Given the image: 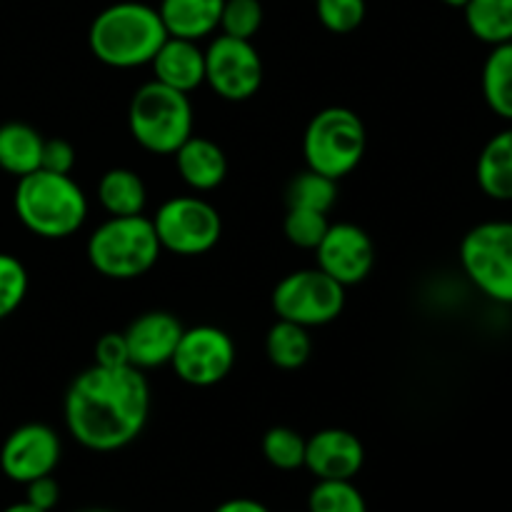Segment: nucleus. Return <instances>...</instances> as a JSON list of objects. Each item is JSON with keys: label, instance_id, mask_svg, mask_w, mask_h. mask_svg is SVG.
I'll return each mask as SVG.
<instances>
[{"label": "nucleus", "instance_id": "27", "mask_svg": "<svg viewBox=\"0 0 512 512\" xmlns=\"http://www.w3.org/2000/svg\"><path fill=\"white\" fill-rule=\"evenodd\" d=\"M263 458L285 473L305 468V438L298 430L275 425L263 435Z\"/></svg>", "mask_w": 512, "mask_h": 512}, {"label": "nucleus", "instance_id": "26", "mask_svg": "<svg viewBox=\"0 0 512 512\" xmlns=\"http://www.w3.org/2000/svg\"><path fill=\"white\" fill-rule=\"evenodd\" d=\"M308 512H368L353 480H318L308 495Z\"/></svg>", "mask_w": 512, "mask_h": 512}, {"label": "nucleus", "instance_id": "11", "mask_svg": "<svg viewBox=\"0 0 512 512\" xmlns=\"http://www.w3.org/2000/svg\"><path fill=\"white\" fill-rule=\"evenodd\" d=\"M170 365L183 383L193 388H210L223 383L233 370L235 343L225 330L215 325L185 328Z\"/></svg>", "mask_w": 512, "mask_h": 512}, {"label": "nucleus", "instance_id": "32", "mask_svg": "<svg viewBox=\"0 0 512 512\" xmlns=\"http://www.w3.org/2000/svg\"><path fill=\"white\" fill-rule=\"evenodd\" d=\"M95 365H100V368H125V365H130L125 333H105L95 343Z\"/></svg>", "mask_w": 512, "mask_h": 512}, {"label": "nucleus", "instance_id": "18", "mask_svg": "<svg viewBox=\"0 0 512 512\" xmlns=\"http://www.w3.org/2000/svg\"><path fill=\"white\" fill-rule=\"evenodd\" d=\"M225 0H160L158 13L170 38L203 40L220 28Z\"/></svg>", "mask_w": 512, "mask_h": 512}, {"label": "nucleus", "instance_id": "13", "mask_svg": "<svg viewBox=\"0 0 512 512\" xmlns=\"http://www.w3.org/2000/svg\"><path fill=\"white\" fill-rule=\"evenodd\" d=\"M318 265L325 275L343 288L358 285L373 273L375 245L373 238L355 223H330L328 233L315 248Z\"/></svg>", "mask_w": 512, "mask_h": 512}, {"label": "nucleus", "instance_id": "37", "mask_svg": "<svg viewBox=\"0 0 512 512\" xmlns=\"http://www.w3.org/2000/svg\"><path fill=\"white\" fill-rule=\"evenodd\" d=\"M440 3H445V5H448V8H460V10H463V5L468 3V0H440Z\"/></svg>", "mask_w": 512, "mask_h": 512}, {"label": "nucleus", "instance_id": "5", "mask_svg": "<svg viewBox=\"0 0 512 512\" xmlns=\"http://www.w3.org/2000/svg\"><path fill=\"white\" fill-rule=\"evenodd\" d=\"M128 128L135 143L153 155H173L193 135L190 95L150 80L133 93Z\"/></svg>", "mask_w": 512, "mask_h": 512}, {"label": "nucleus", "instance_id": "6", "mask_svg": "<svg viewBox=\"0 0 512 512\" xmlns=\"http://www.w3.org/2000/svg\"><path fill=\"white\" fill-rule=\"evenodd\" d=\"M368 130L355 110L330 105L310 118L303 133V155L310 170L340 180L365 158Z\"/></svg>", "mask_w": 512, "mask_h": 512}, {"label": "nucleus", "instance_id": "10", "mask_svg": "<svg viewBox=\"0 0 512 512\" xmlns=\"http://www.w3.org/2000/svg\"><path fill=\"white\" fill-rule=\"evenodd\" d=\"M205 83L228 103H245L263 85V60L253 40L220 33L205 48Z\"/></svg>", "mask_w": 512, "mask_h": 512}, {"label": "nucleus", "instance_id": "35", "mask_svg": "<svg viewBox=\"0 0 512 512\" xmlns=\"http://www.w3.org/2000/svg\"><path fill=\"white\" fill-rule=\"evenodd\" d=\"M213 512H270L268 505H263L260 500L253 498H230L225 503H220Z\"/></svg>", "mask_w": 512, "mask_h": 512}, {"label": "nucleus", "instance_id": "23", "mask_svg": "<svg viewBox=\"0 0 512 512\" xmlns=\"http://www.w3.org/2000/svg\"><path fill=\"white\" fill-rule=\"evenodd\" d=\"M463 15L470 35L480 43L493 48L512 40V0H468Z\"/></svg>", "mask_w": 512, "mask_h": 512}, {"label": "nucleus", "instance_id": "36", "mask_svg": "<svg viewBox=\"0 0 512 512\" xmlns=\"http://www.w3.org/2000/svg\"><path fill=\"white\" fill-rule=\"evenodd\" d=\"M3 512H45V510H38V508H33V505L30 503H13V505H8V508H5Z\"/></svg>", "mask_w": 512, "mask_h": 512}, {"label": "nucleus", "instance_id": "19", "mask_svg": "<svg viewBox=\"0 0 512 512\" xmlns=\"http://www.w3.org/2000/svg\"><path fill=\"white\" fill-rule=\"evenodd\" d=\"M478 188L495 203H512V123L483 145L475 163Z\"/></svg>", "mask_w": 512, "mask_h": 512}, {"label": "nucleus", "instance_id": "30", "mask_svg": "<svg viewBox=\"0 0 512 512\" xmlns=\"http://www.w3.org/2000/svg\"><path fill=\"white\" fill-rule=\"evenodd\" d=\"M368 5L365 0H315L320 25L335 35H348L363 25Z\"/></svg>", "mask_w": 512, "mask_h": 512}, {"label": "nucleus", "instance_id": "15", "mask_svg": "<svg viewBox=\"0 0 512 512\" xmlns=\"http://www.w3.org/2000/svg\"><path fill=\"white\" fill-rule=\"evenodd\" d=\"M363 465L365 448L350 430L325 428L305 440V468L318 480H353Z\"/></svg>", "mask_w": 512, "mask_h": 512}, {"label": "nucleus", "instance_id": "4", "mask_svg": "<svg viewBox=\"0 0 512 512\" xmlns=\"http://www.w3.org/2000/svg\"><path fill=\"white\" fill-rule=\"evenodd\" d=\"M85 253L90 265L105 278L135 280L155 268L163 248L153 220L145 215H128L100 223L88 238Z\"/></svg>", "mask_w": 512, "mask_h": 512}, {"label": "nucleus", "instance_id": "22", "mask_svg": "<svg viewBox=\"0 0 512 512\" xmlns=\"http://www.w3.org/2000/svg\"><path fill=\"white\" fill-rule=\"evenodd\" d=\"M480 88L488 108L505 123H512V40L493 45L483 63Z\"/></svg>", "mask_w": 512, "mask_h": 512}, {"label": "nucleus", "instance_id": "38", "mask_svg": "<svg viewBox=\"0 0 512 512\" xmlns=\"http://www.w3.org/2000/svg\"><path fill=\"white\" fill-rule=\"evenodd\" d=\"M78 512H115V510H105V508H88V510H78Z\"/></svg>", "mask_w": 512, "mask_h": 512}, {"label": "nucleus", "instance_id": "17", "mask_svg": "<svg viewBox=\"0 0 512 512\" xmlns=\"http://www.w3.org/2000/svg\"><path fill=\"white\" fill-rule=\"evenodd\" d=\"M173 155L180 178L195 193L215 190L228 178V158H225L223 148L213 140L193 133Z\"/></svg>", "mask_w": 512, "mask_h": 512}, {"label": "nucleus", "instance_id": "16", "mask_svg": "<svg viewBox=\"0 0 512 512\" xmlns=\"http://www.w3.org/2000/svg\"><path fill=\"white\" fill-rule=\"evenodd\" d=\"M158 83L190 95L205 83V50L195 40L170 38L150 60Z\"/></svg>", "mask_w": 512, "mask_h": 512}, {"label": "nucleus", "instance_id": "24", "mask_svg": "<svg viewBox=\"0 0 512 512\" xmlns=\"http://www.w3.org/2000/svg\"><path fill=\"white\" fill-rule=\"evenodd\" d=\"M265 355L280 370H298L313 355V338L308 328L280 320L265 335Z\"/></svg>", "mask_w": 512, "mask_h": 512}, {"label": "nucleus", "instance_id": "20", "mask_svg": "<svg viewBox=\"0 0 512 512\" xmlns=\"http://www.w3.org/2000/svg\"><path fill=\"white\" fill-rule=\"evenodd\" d=\"M98 203L110 218L143 215L148 203V190L143 178L130 168H110L98 180Z\"/></svg>", "mask_w": 512, "mask_h": 512}, {"label": "nucleus", "instance_id": "14", "mask_svg": "<svg viewBox=\"0 0 512 512\" xmlns=\"http://www.w3.org/2000/svg\"><path fill=\"white\" fill-rule=\"evenodd\" d=\"M183 330V323L173 313H165V310H150V313L135 318L125 330L130 365L138 370L170 365Z\"/></svg>", "mask_w": 512, "mask_h": 512}, {"label": "nucleus", "instance_id": "7", "mask_svg": "<svg viewBox=\"0 0 512 512\" xmlns=\"http://www.w3.org/2000/svg\"><path fill=\"white\" fill-rule=\"evenodd\" d=\"M460 268L488 300L512 305V220H485L460 243Z\"/></svg>", "mask_w": 512, "mask_h": 512}, {"label": "nucleus", "instance_id": "3", "mask_svg": "<svg viewBox=\"0 0 512 512\" xmlns=\"http://www.w3.org/2000/svg\"><path fill=\"white\" fill-rule=\"evenodd\" d=\"M13 205L20 223L45 240L70 238L88 218V198L73 175L43 168L18 178Z\"/></svg>", "mask_w": 512, "mask_h": 512}, {"label": "nucleus", "instance_id": "21", "mask_svg": "<svg viewBox=\"0 0 512 512\" xmlns=\"http://www.w3.org/2000/svg\"><path fill=\"white\" fill-rule=\"evenodd\" d=\"M43 143V135L28 123L0 125V168L15 178L35 173L43 160Z\"/></svg>", "mask_w": 512, "mask_h": 512}, {"label": "nucleus", "instance_id": "29", "mask_svg": "<svg viewBox=\"0 0 512 512\" xmlns=\"http://www.w3.org/2000/svg\"><path fill=\"white\" fill-rule=\"evenodd\" d=\"M263 25V5L260 0H225L220 13V33L230 38L253 40Z\"/></svg>", "mask_w": 512, "mask_h": 512}, {"label": "nucleus", "instance_id": "1", "mask_svg": "<svg viewBox=\"0 0 512 512\" xmlns=\"http://www.w3.org/2000/svg\"><path fill=\"white\" fill-rule=\"evenodd\" d=\"M150 415V385L143 370L93 368L70 383L63 400L68 433L93 453L123 450L143 433Z\"/></svg>", "mask_w": 512, "mask_h": 512}, {"label": "nucleus", "instance_id": "25", "mask_svg": "<svg viewBox=\"0 0 512 512\" xmlns=\"http://www.w3.org/2000/svg\"><path fill=\"white\" fill-rule=\"evenodd\" d=\"M285 203L288 208L315 210V213L328 215L338 203V180L305 168L303 173L290 180L288 190H285Z\"/></svg>", "mask_w": 512, "mask_h": 512}, {"label": "nucleus", "instance_id": "2", "mask_svg": "<svg viewBox=\"0 0 512 512\" xmlns=\"http://www.w3.org/2000/svg\"><path fill=\"white\" fill-rule=\"evenodd\" d=\"M168 40L158 8L138 0H123L100 10L88 30V48L108 68L130 70L150 65Z\"/></svg>", "mask_w": 512, "mask_h": 512}, {"label": "nucleus", "instance_id": "34", "mask_svg": "<svg viewBox=\"0 0 512 512\" xmlns=\"http://www.w3.org/2000/svg\"><path fill=\"white\" fill-rule=\"evenodd\" d=\"M25 503H30L33 508L53 512L55 505L60 503V485L53 475H43V478H35L25 485Z\"/></svg>", "mask_w": 512, "mask_h": 512}, {"label": "nucleus", "instance_id": "8", "mask_svg": "<svg viewBox=\"0 0 512 512\" xmlns=\"http://www.w3.org/2000/svg\"><path fill=\"white\" fill-rule=\"evenodd\" d=\"M153 220L160 248L183 258L203 255L218 245L223 235V220L215 205L198 195H175L165 200Z\"/></svg>", "mask_w": 512, "mask_h": 512}, {"label": "nucleus", "instance_id": "28", "mask_svg": "<svg viewBox=\"0 0 512 512\" xmlns=\"http://www.w3.org/2000/svg\"><path fill=\"white\" fill-rule=\"evenodd\" d=\"M330 228V220L325 213H315V210H300L288 208V215L283 220V233L290 245L300 250H315L320 240L325 238Z\"/></svg>", "mask_w": 512, "mask_h": 512}, {"label": "nucleus", "instance_id": "12", "mask_svg": "<svg viewBox=\"0 0 512 512\" xmlns=\"http://www.w3.org/2000/svg\"><path fill=\"white\" fill-rule=\"evenodd\" d=\"M58 433L43 423H25L5 438L0 448V470L8 480L28 485L30 480L53 475L60 463Z\"/></svg>", "mask_w": 512, "mask_h": 512}, {"label": "nucleus", "instance_id": "9", "mask_svg": "<svg viewBox=\"0 0 512 512\" xmlns=\"http://www.w3.org/2000/svg\"><path fill=\"white\" fill-rule=\"evenodd\" d=\"M343 308L345 288L320 268L293 270L273 290L275 315L308 330L333 323Z\"/></svg>", "mask_w": 512, "mask_h": 512}, {"label": "nucleus", "instance_id": "31", "mask_svg": "<svg viewBox=\"0 0 512 512\" xmlns=\"http://www.w3.org/2000/svg\"><path fill=\"white\" fill-rule=\"evenodd\" d=\"M28 295V270L15 255L0 253V320L10 318Z\"/></svg>", "mask_w": 512, "mask_h": 512}, {"label": "nucleus", "instance_id": "33", "mask_svg": "<svg viewBox=\"0 0 512 512\" xmlns=\"http://www.w3.org/2000/svg\"><path fill=\"white\" fill-rule=\"evenodd\" d=\"M40 168L50 173L70 175L75 168V148L63 138H50L43 143V160Z\"/></svg>", "mask_w": 512, "mask_h": 512}]
</instances>
